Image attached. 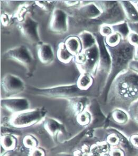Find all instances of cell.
<instances>
[{
    "mask_svg": "<svg viewBox=\"0 0 138 156\" xmlns=\"http://www.w3.org/2000/svg\"><path fill=\"white\" fill-rule=\"evenodd\" d=\"M138 100V74L128 69L112 82L106 102L113 109L120 108L128 112L131 105Z\"/></svg>",
    "mask_w": 138,
    "mask_h": 156,
    "instance_id": "1",
    "label": "cell"
},
{
    "mask_svg": "<svg viewBox=\"0 0 138 156\" xmlns=\"http://www.w3.org/2000/svg\"><path fill=\"white\" fill-rule=\"evenodd\" d=\"M108 48L112 59V68L106 85L103 90L106 101L112 82L119 75L129 69V64L133 60L135 47L129 44L126 40H123L116 48Z\"/></svg>",
    "mask_w": 138,
    "mask_h": 156,
    "instance_id": "2",
    "label": "cell"
},
{
    "mask_svg": "<svg viewBox=\"0 0 138 156\" xmlns=\"http://www.w3.org/2000/svg\"><path fill=\"white\" fill-rule=\"evenodd\" d=\"M28 88L34 95L54 98H73L81 96L83 92L78 88L76 83L61 85L47 88L29 86Z\"/></svg>",
    "mask_w": 138,
    "mask_h": 156,
    "instance_id": "3",
    "label": "cell"
},
{
    "mask_svg": "<svg viewBox=\"0 0 138 156\" xmlns=\"http://www.w3.org/2000/svg\"><path fill=\"white\" fill-rule=\"evenodd\" d=\"M97 4L103 12L98 18L101 24L112 26L126 21L120 1H98Z\"/></svg>",
    "mask_w": 138,
    "mask_h": 156,
    "instance_id": "4",
    "label": "cell"
},
{
    "mask_svg": "<svg viewBox=\"0 0 138 156\" xmlns=\"http://www.w3.org/2000/svg\"><path fill=\"white\" fill-rule=\"evenodd\" d=\"M47 110L44 106L29 110L13 114L9 121L11 126L16 128H24L40 122L46 118Z\"/></svg>",
    "mask_w": 138,
    "mask_h": 156,
    "instance_id": "5",
    "label": "cell"
},
{
    "mask_svg": "<svg viewBox=\"0 0 138 156\" xmlns=\"http://www.w3.org/2000/svg\"><path fill=\"white\" fill-rule=\"evenodd\" d=\"M5 59L13 60L24 66L29 75L34 71L36 60L32 51L24 44H20L6 50L3 54Z\"/></svg>",
    "mask_w": 138,
    "mask_h": 156,
    "instance_id": "6",
    "label": "cell"
},
{
    "mask_svg": "<svg viewBox=\"0 0 138 156\" xmlns=\"http://www.w3.org/2000/svg\"><path fill=\"white\" fill-rule=\"evenodd\" d=\"M96 38L100 48V54L97 74H98L101 77L102 90H103L110 74L112 68V59L108 48L105 44L104 38L100 34H97Z\"/></svg>",
    "mask_w": 138,
    "mask_h": 156,
    "instance_id": "7",
    "label": "cell"
},
{
    "mask_svg": "<svg viewBox=\"0 0 138 156\" xmlns=\"http://www.w3.org/2000/svg\"><path fill=\"white\" fill-rule=\"evenodd\" d=\"M19 22V30L30 44L38 46L43 42L39 35V23L30 13L27 14Z\"/></svg>",
    "mask_w": 138,
    "mask_h": 156,
    "instance_id": "8",
    "label": "cell"
},
{
    "mask_svg": "<svg viewBox=\"0 0 138 156\" xmlns=\"http://www.w3.org/2000/svg\"><path fill=\"white\" fill-rule=\"evenodd\" d=\"M84 51L87 56V60L84 64L78 66L81 73H88L93 76H96L100 62V48L98 43L92 48Z\"/></svg>",
    "mask_w": 138,
    "mask_h": 156,
    "instance_id": "9",
    "label": "cell"
},
{
    "mask_svg": "<svg viewBox=\"0 0 138 156\" xmlns=\"http://www.w3.org/2000/svg\"><path fill=\"white\" fill-rule=\"evenodd\" d=\"M1 85L3 91L9 95L20 94L26 88L22 78L11 73H7L3 76Z\"/></svg>",
    "mask_w": 138,
    "mask_h": 156,
    "instance_id": "10",
    "label": "cell"
},
{
    "mask_svg": "<svg viewBox=\"0 0 138 156\" xmlns=\"http://www.w3.org/2000/svg\"><path fill=\"white\" fill-rule=\"evenodd\" d=\"M49 29L57 34H65L68 31V14L64 10L55 9L50 19Z\"/></svg>",
    "mask_w": 138,
    "mask_h": 156,
    "instance_id": "11",
    "label": "cell"
},
{
    "mask_svg": "<svg viewBox=\"0 0 138 156\" xmlns=\"http://www.w3.org/2000/svg\"><path fill=\"white\" fill-rule=\"evenodd\" d=\"M1 105L13 114L29 110L30 108L29 101L25 98H6L1 99Z\"/></svg>",
    "mask_w": 138,
    "mask_h": 156,
    "instance_id": "12",
    "label": "cell"
},
{
    "mask_svg": "<svg viewBox=\"0 0 138 156\" xmlns=\"http://www.w3.org/2000/svg\"><path fill=\"white\" fill-rule=\"evenodd\" d=\"M80 16L89 19H97L102 16L103 12L96 3L91 2L80 6L78 9Z\"/></svg>",
    "mask_w": 138,
    "mask_h": 156,
    "instance_id": "13",
    "label": "cell"
},
{
    "mask_svg": "<svg viewBox=\"0 0 138 156\" xmlns=\"http://www.w3.org/2000/svg\"><path fill=\"white\" fill-rule=\"evenodd\" d=\"M38 47V58L44 65L51 64L55 60V52L51 44L42 42Z\"/></svg>",
    "mask_w": 138,
    "mask_h": 156,
    "instance_id": "14",
    "label": "cell"
},
{
    "mask_svg": "<svg viewBox=\"0 0 138 156\" xmlns=\"http://www.w3.org/2000/svg\"><path fill=\"white\" fill-rule=\"evenodd\" d=\"M128 23L138 22V10L136 5L131 1H120Z\"/></svg>",
    "mask_w": 138,
    "mask_h": 156,
    "instance_id": "15",
    "label": "cell"
},
{
    "mask_svg": "<svg viewBox=\"0 0 138 156\" xmlns=\"http://www.w3.org/2000/svg\"><path fill=\"white\" fill-rule=\"evenodd\" d=\"M69 103L73 112L77 116L86 110L90 105V100L86 96H77L69 98Z\"/></svg>",
    "mask_w": 138,
    "mask_h": 156,
    "instance_id": "16",
    "label": "cell"
},
{
    "mask_svg": "<svg viewBox=\"0 0 138 156\" xmlns=\"http://www.w3.org/2000/svg\"><path fill=\"white\" fill-rule=\"evenodd\" d=\"M44 126L48 133L52 136H55L58 133L64 129V126L62 123L55 119L48 117L44 119Z\"/></svg>",
    "mask_w": 138,
    "mask_h": 156,
    "instance_id": "17",
    "label": "cell"
},
{
    "mask_svg": "<svg viewBox=\"0 0 138 156\" xmlns=\"http://www.w3.org/2000/svg\"><path fill=\"white\" fill-rule=\"evenodd\" d=\"M64 42L68 50L74 56L82 52V46L80 39L78 37L75 36L69 37L66 39Z\"/></svg>",
    "mask_w": 138,
    "mask_h": 156,
    "instance_id": "18",
    "label": "cell"
},
{
    "mask_svg": "<svg viewBox=\"0 0 138 156\" xmlns=\"http://www.w3.org/2000/svg\"><path fill=\"white\" fill-rule=\"evenodd\" d=\"M78 37L80 39L83 51H85L97 44V41L96 37L88 31H83L78 34Z\"/></svg>",
    "mask_w": 138,
    "mask_h": 156,
    "instance_id": "19",
    "label": "cell"
},
{
    "mask_svg": "<svg viewBox=\"0 0 138 156\" xmlns=\"http://www.w3.org/2000/svg\"><path fill=\"white\" fill-rule=\"evenodd\" d=\"M111 116L114 122L120 125H126L131 120L128 112L120 108L113 109L111 112Z\"/></svg>",
    "mask_w": 138,
    "mask_h": 156,
    "instance_id": "20",
    "label": "cell"
},
{
    "mask_svg": "<svg viewBox=\"0 0 138 156\" xmlns=\"http://www.w3.org/2000/svg\"><path fill=\"white\" fill-rule=\"evenodd\" d=\"M57 56L58 60L64 64L69 63L73 59L75 58V56L70 53L66 47L64 42H60L58 44Z\"/></svg>",
    "mask_w": 138,
    "mask_h": 156,
    "instance_id": "21",
    "label": "cell"
},
{
    "mask_svg": "<svg viewBox=\"0 0 138 156\" xmlns=\"http://www.w3.org/2000/svg\"><path fill=\"white\" fill-rule=\"evenodd\" d=\"M94 82L93 76L88 73H81L77 80L76 84L78 88L83 91L87 90L90 88Z\"/></svg>",
    "mask_w": 138,
    "mask_h": 156,
    "instance_id": "22",
    "label": "cell"
},
{
    "mask_svg": "<svg viewBox=\"0 0 138 156\" xmlns=\"http://www.w3.org/2000/svg\"><path fill=\"white\" fill-rule=\"evenodd\" d=\"M16 138L11 134H4L1 136V147L7 151L14 150L16 147Z\"/></svg>",
    "mask_w": 138,
    "mask_h": 156,
    "instance_id": "23",
    "label": "cell"
},
{
    "mask_svg": "<svg viewBox=\"0 0 138 156\" xmlns=\"http://www.w3.org/2000/svg\"><path fill=\"white\" fill-rule=\"evenodd\" d=\"M114 32L120 34L123 40H126L131 32L128 23L126 21L111 26Z\"/></svg>",
    "mask_w": 138,
    "mask_h": 156,
    "instance_id": "24",
    "label": "cell"
},
{
    "mask_svg": "<svg viewBox=\"0 0 138 156\" xmlns=\"http://www.w3.org/2000/svg\"><path fill=\"white\" fill-rule=\"evenodd\" d=\"M123 40L121 36L116 32H114L110 36L104 38L105 44L108 48H116L122 43Z\"/></svg>",
    "mask_w": 138,
    "mask_h": 156,
    "instance_id": "25",
    "label": "cell"
},
{
    "mask_svg": "<svg viewBox=\"0 0 138 156\" xmlns=\"http://www.w3.org/2000/svg\"><path fill=\"white\" fill-rule=\"evenodd\" d=\"M109 130L112 131V132L107 136L106 142L113 148L119 147L121 142V138L119 133L118 130L115 129H109Z\"/></svg>",
    "mask_w": 138,
    "mask_h": 156,
    "instance_id": "26",
    "label": "cell"
},
{
    "mask_svg": "<svg viewBox=\"0 0 138 156\" xmlns=\"http://www.w3.org/2000/svg\"><path fill=\"white\" fill-rule=\"evenodd\" d=\"M93 119L92 114L89 111H85L77 115L76 121L82 126H86L90 123Z\"/></svg>",
    "mask_w": 138,
    "mask_h": 156,
    "instance_id": "27",
    "label": "cell"
},
{
    "mask_svg": "<svg viewBox=\"0 0 138 156\" xmlns=\"http://www.w3.org/2000/svg\"><path fill=\"white\" fill-rule=\"evenodd\" d=\"M38 143L37 140L32 135H27L23 139V144L24 146L31 150L36 148Z\"/></svg>",
    "mask_w": 138,
    "mask_h": 156,
    "instance_id": "28",
    "label": "cell"
},
{
    "mask_svg": "<svg viewBox=\"0 0 138 156\" xmlns=\"http://www.w3.org/2000/svg\"><path fill=\"white\" fill-rule=\"evenodd\" d=\"M130 119L138 126V100L131 105L128 111Z\"/></svg>",
    "mask_w": 138,
    "mask_h": 156,
    "instance_id": "29",
    "label": "cell"
},
{
    "mask_svg": "<svg viewBox=\"0 0 138 156\" xmlns=\"http://www.w3.org/2000/svg\"><path fill=\"white\" fill-rule=\"evenodd\" d=\"M55 1H37L36 3L40 8L47 12L53 11L54 10Z\"/></svg>",
    "mask_w": 138,
    "mask_h": 156,
    "instance_id": "30",
    "label": "cell"
},
{
    "mask_svg": "<svg viewBox=\"0 0 138 156\" xmlns=\"http://www.w3.org/2000/svg\"><path fill=\"white\" fill-rule=\"evenodd\" d=\"M114 33L113 30L111 25L102 24L99 28V34L103 38H105Z\"/></svg>",
    "mask_w": 138,
    "mask_h": 156,
    "instance_id": "31",
    "label": "cell"
},
{
    "mask_svg": "<svg viewBox=\"0 0 138 156\" xmlns=\"http://www.w3.org/2000/svg\"><path fill=\"white\" fill-rule=\"evenodd\" d=\"M87 60V56L86 54L82 51L80 54L75 56V62H76L77 66H81L84 64Z\"/></svg>",
    "mask_w": 138,
    "mask_h": 156,
    "instance_id": "32",
    "label": "cell"
},
{
    "mask_svg": "<svg viewBox=\"0 0 138 156\" xmlns=\"http://www.w3.org/2000/svg\"><path fill=\"white\" fill-rule=\"evenodd\" d=\"M127 41L129 44L133 47H136L138 46V34L135 32L131 31L129 35Z\"/></svg>",
    "mask_w": 138,
    "mask_h": 156,
    "instance_id": "33",
    "label": "cell"
},
{
    "mask_svg": "<svg viewBox=\"0 0 138 156\" xmlns=\"http://www.w3.org/2000/svg\"><path fill=\"white\" fill-rule=\"evenodd\" d=\"M109 154L110 156H126L125 152L119 147L111 148Z\"/></svg>",
    "mask_w": 138,
    "mask_h": 156,
    "instance_id": "34",
    "label": "cell"
},
{
    "mask_svg": "<svg viewBox=\"0 0 138 156\" xmlns=\"http://www.w3.org/2000/svg\"><path fill=\"white\" fill-rule=\"evenodd\" d=\"M29 156H45V152L42 149L36 147L30 150Z\"/></svg>",
    "mask_w": 138,
    "mask_h": 156,
    "instance_id": "35",
    "label": "cell"
},
{
    "mask_svg": "<svg viewBox=\"0 0 138 156\" xmlns=\"http://www.w3.org/2000/svg\"><path fill=\"white\" fill-rule=\"evenodd\" d=\"M129 140L134 148L138 149V133H133L129 137Z\"/></svg>",
    "mask_w": 138,
    "mask_h": 156,
    "instance_id": "36",
    "label": "cell"
},
{
    "mask_svg": "<svg viewBox=\"0 0 138 156\" xmlns=\"http://www.w3.org/2000/svg\"><path fill=\"white\" fill-rule=\"evenodd\" d=\"M129 69L138 74V61L133 60L130 62Z\"/></svg>",
    "mask_w": 138,
    "mask_h": 156,
    "instance_id": "37",
    "label": "cell"
},
{
    "mask_svg": "<svg viewBox=\"0 0 138 156\" xmlns=\"http://www.w3.org/2000/svg\"><path fill=\"white\" fill-rule=\"evenodd\" d=\"M1 22H2V24L4 26H8L9 23H10V22H11V19H10L8 14H5V13L2 14V16H1Z\"/></svg>",
    "mask_w": 138,
    "mask_h": 156,
    "instance_id": "38",
    "label": "cell"
},
{
    "mask_svg": "<svg viewBox=\"0 0 138 156\" xmlns=\"http://www.w3.org/2000/svg\"><path fill=\"white\" fill-rule=\"evenodd\" d=\"M128 24L131 31L135 32L138 34V22L128 23Z\"/></svg>",
    "mask_w": 138,
    "mask_h": 156,
    "instance_id": "39",
    "label": "cell"
},
{
    "mask_svg": "<svg viewBox=\"0 0 138 156\" xmlns=\"http://www.w3.org/2000/svg\"><path fill=\"white\" fill-rule=\"evenodd\" d=\"M63 2H64L66 5L69 6V7L76 6V5H77L81 3L80 1H64Z\"/></svg>",
    "mask_w": 138,
    "mask_h": 156,
    "instance_id": "40",
    "label": "cell"
},
{
    "mask_svg": "<svg viewBox=\"0 0 138 156\" xmlns=\"http://www.w3.org/2000/svg\"><path fill=\"white\" fill-rule=\"evenodd\" d=\"M3 156H23V155L21 154L20 153L16 152H9V153H6V154H5Z\"/></svg>",
    "mask_w": 138,
    "mask_h": 156,
    "instance_id": "41",
    "label": "cell"
},
{
    "mask_svg": "<svg viewBox=\"0 0 138 156\" xmlns=\"http://www.w3.org/2000/svg\"><path fill=\"white\" fill-rule=\"evenodd\" d=\"M74 156H86L85 152L80 150H77L74 152Z\"/></svg>",
    "mask_w": 138,
    "mask_h": 156,
    "instance_id": "42",
    "label": "cell"
},
{
    "mask_svg": "<svg viewBox=\"0 0 138 156\" xmlns=\"http://www.w3.org/2000/svg\"><path fill=\"white\" fill-rule=\"evenodd\" d=\"M133 60L138 61V46H136V47H135L134 56H133Z\"/></svg>",
    "mask_w": 138,
    "mask_h": 156,
    "instance_id": "43",
    "label": "cell"
},
{
    "mask_svg": "<svg viewBox=\"0 0 138 156\" xmlns=\"http://www.w3.org/2000/svg\"><path fill=\"white\" fill-rule=\"evenodd\" d=\"M87 156H102L101 154L98 153L97 151L95 150H90V154Z\"/></svg>",
    "mask_w": 138,
    "mask_h": 156,
    "instance_id": "44",
    "label": "cell"
},
{
    "mask_svg": "<svg viewBox=\"0 0 138 156\" xmlns=\"http://www.w3.org/2000/svg\"><path fill=\"white\" fill-rule=\"evenodd\" d=\"M132 2H133V3H134L136 5L138 10V1H132Z\"/></svg>",
    "mask_w": 138,
    "mask_h": 156,
    "instance_id": "45",
    "label": "cell"
},
{
    "mask_svg": "<svg viewBox=\"0 0 138 156\" xmlns=\"http://www.w3.org/2000/svg\"></svg>",
    "mask_w": 138,
    "mask_h": 156,
    "instance_id": "46",
    "label": "cell"
}]
</instances>
